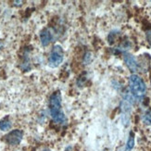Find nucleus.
<instances>
[{
  "label": "nucleus",
  "mask_w": 151,
  "mask_h": 151,
  "mask_svg": "<svg viewBox=\"0 0 151 151\" xmlns=\"http://www.w3.org/2000/svg\"><path fill=\"white\" fill-rule=\"evenodd\" d=\"M64 58V50L61 45H56L51 49L48 57V66L51 68H57L62 63Z\"/></svg>",
  "instance_id": "obj_3"
},
{
  "label": "nucleus",
  "mask_w": 151,
  "mask_h": 151,
  "mask_svg": "<svg viewBox=\"0 0 151 151\" xmlns=\"http://www.w3.org/2000/svg\"><path fill=\"white\" fill-rule=\"evenodd\" d=\"M12 122L9 119V116H6L0 121V130L1 131H8L11 128Z\"/></svg>",
  "instance_id": "obj_7"
},
{
  "label": "nucleus",
  "mask_w": 151,
  "mask_h": 151,
  "mask_svg": "<svg viewBox=\"0 0 151 151\" xmlns=\"http://www.w3.org/2000/svg\"><path fill=\"white\" fill-rule=\"evenodd\" d=\"M42 151H51V150H50L49 148H44V149H43Z\"/></svg>",
  "instance_id": "obj_14"
},
{
  "label": "nucleus",
  "mask_w": 151,
  "mask_h": 151,
  "mask_svg": "<svg viewBox=\"0 0 151 151\" xmlns=\"http://www.w3.org/2000/svg\"><path fill=\"white\" fill-rule=\"evenodd\" d=\"M147 39L148 43L151 45V30L147 32Z\"/></svg>",
  "instance_id": "obj_11"
},
{
  "label": "nucleus",
  "mask_w": 151,
  "mask_h": 151,
  "mask_svg": "<svg viewBox=\"0 0 151 151\" xmlns=\"http://www.w3.org/2000/svg\"><path fill=\"white\" fill-rule=\"evenodd\" d=\"M14 3H15V6H22V1H14Z\"/></svg>",
  "instance_id": "obj_12"
},
{
  "label": "nucleus",
  "mask_w": 151,
  "mask_h": 151,
  "mask_svg": "<svg viewBox=\"0 0 151 151\" xmlns=\"http://www.w3.org/2000/svg\"><path fill=\"white\" fill-rule=\"evenodd\" d=\"M91 58H92V56H91V53H86L85 54V57L83 58V61L85 64H88L91 60Z\"/></svg>",
  "instance_id": "obj_10"
},
{
  "label": "nucleus",
  "mask_w": 151,
  "mask_h": 151,
  "mask_svg": "<svg viewBox=\"0 0 151 151\" xmlns=\"http://www.w3.org/2000/svg\"><path fill=\"white\" fill-rule=\"evenodd\" d=\"M124 62H125L126 66L129 68L131 71H136L138 68V64L135 60V58L131 54H125L124 55Z\"/></svg>",
  "instance_id": "obj_6"
},
{
  "label": "nucleus",
  "mask_w": 151,
  "mask_h": 151,
  "mask_svg": "<svg viewBox=\"0 0 151 151\" xmlns=\"http://www.w3.org/2000/svg\"><path fill=\"white\" fill-rule=\"evenodd\" d=\"M23 138V132L22 130H13L4 136V141L10 146H18Z\"/></svg>",
  "instance_id": "obj_4"
},
{
  "label": "nucleus",
  "mask_w": 151,
  "mask_h": 151,
  "mask_svg": "<svg viewBox=\"0 0 151 151\" xmlns=\"http://www.w3.org/2000/svg\"><path fill=\"white\" fill-rule=\"evenodd\" d=\"M129 86L130 90L132 92V94L134 97L136 98H142L146 94L147 91V86L145 82L143 81V79L136 75V74H132L129 78Z\"/></svg>",
  "instance_id": "obj_2"
},
{
  "label": "nucleus",
  "mask_w": 151,
  "mask_h": 151,
  "mask_svg": "<svg viewBox=\"0 0 151 151\" xmlns=\"http://www.w3.org/2000/svg\"><path fill=\"white\" fill-rule=\"evenodd\" d=\"M134 134L133 132H131L129 134V138L127 140L125 151H131L134 148Z\"/></svg>",
  "instance_id": "obj_8"
},
{
  "label": "nucleus",
  "mask_w": 151,
  "mask_h": 151,
  "mask_svg": "<svg viewBox=\"0 0 151 151\" xmlns=\"http://www.w3.org/2000/svg\"><path fill=\"white\" fill-rule=\"evenodd\" d=\"M52 40H53V34L49 28H45L40 32V42L43 47H47Z\"/></svg>",
  "instance_id": "obj_5"
},
{
  "label": "nucleus",
  "mask_w": 151,
  "mask_h": 151,
  "mask_svg": "<svg viewBox=\"0 0 151 151\" xmlns=\"http://www.w3.org/2000/svg\"><path fill=\"white\" fill-rule=\"evenodd\" d=\"M143 122L147 125H151V110H147L143 116Z\"/></svg>",
  "instance_id": "obj_9"
},
{
  "label": "nucleus",
  "mask_w": 151,
  "mask_h": 151,
  "mask_svg": "<svg viewBox=\"0 0 151 151\" xmlns=\"http://www.w3.org/2000/svg\"><path fill=\"white\" fill-rule=\"evenodd\" d=\"M65 151H73V147H67L66 149H65Z\"/></svg>",
  "instance_id": "obj_13"
},
{
  "label": "nucleus",
  "mask_w": 151,
  "mask_h": 151,
  "mask_svg": "<svg viewBox=\"0 0 151 151\" xmlns=\"http://www.w3.org/2000/svg\"><path fill=\"white\" fill-rule=\"evenodd\" d=\"M50 116L56 123L61 124L66 120L65 114L61 109V94L60 91H55L49 97L48 101Z\"/></svg>",
  "instance_id": "obj_1"
}]
</instances>
